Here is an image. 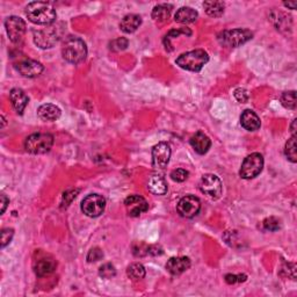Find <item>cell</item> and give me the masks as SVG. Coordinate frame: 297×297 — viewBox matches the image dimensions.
I'll return each instance as SVG.
<instances>
[{"mask_svg":"<svg viewBox=\"0 0 297 297\" xmlns=\"http://www.w3.org/2000/svg\"><path fill=\"white\" fill-rule=\"evenodd\" d=\"M16 71L26 78H36L43 72V65L37 60L25 58L15 64Z\"/></svg>","mask_w":297,"mask_h":297,"instance_id":"13","label":"cell"},{"mask_svg":"<svg viewBox=\"0 0 297 297\" xmlns=\"http://www.w3.org/2000/svg\"><path fill=\"white\" fill-rule=\"evenodd\" d=\"M5 28L10 40L17 45L21 43L26 34V23L19 16H10L5 21Z\"/></svg>","mask_w":297,"mask_h":297,"instance_id":"10","label":"cell"},{"mask_svg":"<svg viewBox=\"0 0 297 297\" xmlns=\"http://www.w3.org/2000/svg\"><path fill=\"white\" fill-rule=\"evenodd\" d=\"M203 7L209 16L218 17L224 13L225 5L223 2H204Z\"/></svg>","mask_w":297,"mask_h":297,"instance_id":"25","label":"cell"},{"mask_svg":"<svg viewBox=\"0 0 297 297\" xmlns=\"http://www.w3.org/2000/svg\"><path fill=\"white\" fill-rule=\"evenodd\" d=\"M264 229L267 231H278L281 228V222L277 217H268L263 222Z\"/></svg>","mask_w":297,"mask_h":297,"instance_id":"30","label":"cell"},{"mask_svg":"<svg viewBox=\"0 0 297 297\" xmlns=\"http://www.w3.org/2000/svg\"><path fill=\"white\" fill-rule=\"evenodd\" d=\"M283 5H285V6H286V7H288V8H290V10H296V7H297V3H296V2L283 3Z\"/></svg>","mask_w":297,"mask_h":297,"instance_id":"42","label":"cell"},{"mask_svg":"<svg viewBox=\"0 0 297 297\" xmlns=\"http://www.w3.org/2000/svg\"><path fill=\"white\" fill-rule=\"evenodd\" d=\"M126 274L133 280H141V279L145 277V268H144L142 264H132L126 269Z\"/></svg>","mask_w":297,"mask_h":297,"instance_id":"27","label":"cell"},{"mask_svg":"<svg viewBox=\"0 0 297 297\" xmlns=\"http://www.w3.org/2000/svg\"><path fill=\"white\" fill-rule=\"evenodd\" d=\"M106 208V200L102 195L90 194L82 200L81 210L89 217H99Z\"/></svg>","mask_w":297,"mask_h":297,"instance_id":"8","label":"cell"},{"mask_svg":"<svg viewBox=\"0 0 297 297\" xmlns=\"http://www.w3.org/2000/svg\"><path fill=\"white\" fill-rule=\"evenodd\" d=\"M190 267V260L187 257L171 258L166 264V269L172 275H180Z\"/></svg>","mask_w":297,"mask_h":297,"instance_id":"15","label":"cell"},{"mask_svg":"<svg viewBox=\"0 0 297 297\" xmlns=\"http://www.w3.org/2000/svg\"><path fill=\"white\" fill-rule=\"evenodd\" d=\"M209 55L202 49L192 50L179 56L176 63L181 69L192 72H199L208 63Z\"/></svg>","mask_w":297,"mask_h":297,"instance_id":"3","label":"cell"},{"mask_svg":"<svg viewBox=\"0 0 297 297\" xmlns=\"http://www.w3.org/2000/svg\"><path fill=\"white\" fill-rule=\"evenodd\" d=\"M26 15L28 20L36 25H51L57 17L55 8L50 4L42 2L30 3L26 7Z\"/></svg>","mask_w":297,"mask_h":297,"instance_id":"1","label":"cell"},{"mask_svg":"<svg viewBox=\"0 0 297 297\" xmlns=\"http://www.w3.org/2000/svg\"><path fill=\"white\" fill-rule=\"evenodd\" d=\"M13 236H14V230L13 229H4L2 231V236H0V242H2V247L4 248L12 242Z\"/></svg>","mask_w":297,"mask_h":297,"instance_id":"33","label":"cell"},{"mask_svg":"<svg viewBox=\"0 0 297 297\" xmlns=\"http://www.w3.org/2000/svg\"><path fill=\"white\" fill-rule=\"evenodd\" d=\"M234 95H235V98L242 103L247 102L248 99H250V94H248V92L245 89H237L235 91Z\"/></svg>","mask_w":297,"mask_h":297,"instance_id":"39","label":"cell"},{"mask_svg":"<svg viewBox=\"0 0 297 297\" xmlns=\"http://www.w3.org/2000/svg\"><path fill=\"white\" fill-rule=\"evenodd\" d=\"M56 267H57V263L52 258H42L35 265V273L37 277L43 278L54 273Z\"/></svg>","mask_w":297,"mask_h":297,"instance_id":"21","label":"cell"},{"mask_svg":"<svg viewBox=\"0 0 297 297\" xmlns=\"http://www.w3.org/2000/svg\"><path fill=\"white\" fill-rule=\"evenodd\" d=\"M190 145L193 146L196 154L206 155L211 146V141L206 134L199 132L190 138Z\"/></svg>","mask_w":297,"mask_h":297,"instance_id":"17","label":"cell"},{"mask_svg":"<svg viewBox=\"0 0 297 297\" xmlns=\"http://www.w3.org/2000/svg\"><path fill=\"white\" fill-rule=\"evenodd\" d=\"M200 189L210 199L216 200L222 195V181L215 174H204L200 180Z\"/></svg>","mask_w":297,"mask_h":297,"instance_id":"9","label":"cell"},{"mask_svg":"<svg viewBox=\"0 0 297 297\" xmlns=\"http://www.w3.org/2000/svg\"><path fill=\"white\" fill-rule=\"evenodd\" d=\"M146 185L148 192L155 195H164L167 192V183L160 174H151Z\"/></svg>","mask_w":297,"mask_h":297,"instance_id":"18","label":"cell"},{"mask_svg":"<svg viewBox=\"0 0 297 297\" xmlns=\"http://www.w3.org/2000/svg\"><path fill=\"white\" fill-rule=\"evenodd\" d=\"M133 250H134V254L136 257H144L148 254V245H146V244H144L142 242L135 243L133 246Z\"/></svg>","mask_w":297,"mask_h":297,"instance_id":"35","label":"cell"},{"mask_svg":"<svg viewBox=\"0 0 297 297\" xmlns=\"http://www.w3.org/2000/svg\"><path fill=\"white\" fill-rule=\"evenodd\" d=\"M8 202H10V200H8L7 198H6V195H2V214H4L5 213V210H6V207H7V204H8Z\"/></svg>","mask_w":297,"mask_h":297,"instance_id":"41","label":"cell"},{"mask_svg":"<svg viewBox=\"0 0 297 297\" xmlns=\"http://www.w3.org/2000/svg\"><path fill=\"white\" fill-rule=\"evenodd\" d=\"M10 100L12 102L13 108L15 109L17 114L23 115L26 107L29 102V99L27 97V94L21 89H13L10 92Z\"/></svg>","mask_w":297,"mask_h":297,"instance_id":"16","label":"cell"},{"mask_svg":"<svg viewBox=\"0 0 297 297\" xmlns=\"http://www.w3.org/2000/svg\"><path fill=\"white\" fill-rule=\"evenodd\" d=\"M188 176H189L188 171H186V169H183V168H177V169H174V171H172V173H171L172 180L177 181V182L186 181Z\"/></svg>","mask_w":297,"mask_h":297,"instance_id":"32","label":"cell"},{"mask_svg":"<svg viewBox=\"0 0 297 297\" xmlns=\"http://www.w3.org/2000/svg\"><path fill=\"white\" fill-rule=\"evenodd\" d=\"M128 45H129V41L126 40L125 37H119V38H116V40L111 42L109 48H111V50L113 51H122L128 48Z\"/></svg>","mask_w":297,"mask_h":297,"instance_id":"31","label":"cell"},{"mask_svg":"<svg viewBox=\"0 0 297 297\" xmlns=\"http://www.w3.org/2000/svg\"><path fill=\"white\" fill-rule=\"evenodd\" d=\"M264 167V157L258 152L251 154L244 159L240 167L239 176L243 179H253L259 176Z\"/></svg>","mask_w":297,"mask_h":297,"instance_id":"7","label":"cell"},{"mask_svg":"<svg viewBox=\"0 0 297 297\" xmlns=\"http://www.w3.org/2000/svg\"><path fill=\"white\" fill-rule=\"evenodd\" d=\"M201 209L200 200L194 195H186L179 201L177 204V210L179 215L185 218H192L199 214Z\"/></svg>","mask_w":297,"mask_h":297,"instance_id":"12","label":"cell"},{"mask_svg":"<svg viewBox=\"0 0 297 297\" xmlns=\"http://www.w3.org/2000/svg\"><path fill=\"white\" fill-rule=\"evenodd\" d=\"M240 124L247 132H256V130L260 128L261 122L259 116L254 112L251 111V109H246V111L243 112L242 116H240Z\"/></svg>","mask_w":297,"mask_h":297,"instance_id":"19","label":"cell"},{"mask_svg":"<svg viewBox=\"0 0 297 297\" xmlns=\"http://www.w3.org/2000/svg\"><path fill=\"white\" fill-rule=\"evenodd\" d=\"M148 254L151 256H160L163 254V250L160 246H148Z\"/></svg>","mask_w":297,"mask_h":297,"instance_id":"40","label":"cell"},{"mask_svg":"<svg viewBox=\"0 0 297 297\" xmlns=\"http://www.w3.org/2000/svg\"><path fill=\"white\" fill-rule=\"evenodd\" d=\"M296 122L297 120H292V123L290 125V130H291V134H292V136H296Z\"/></svg>","mask_w":297,"mask_h":297,"instance_id":"43","label":"cell"},{"mask_svg":"<svg viewBox=\"0 0 297 297\" xmlns=\"http://www.w3.org/2000/svg\"><path fill=\"white\" fill-rule=\"evenodd\" d=\"M124 206L130 216L138 217L143 213L147 211L148 203L146 200L139 195H130L124 200Z\"/></svg>","mask_w":297,"mask_h":297,"instance_id":"14","label":"cell"},{"mask_svg":"<svg viewBox=\"0 0 297 297\" xmlns=\"http://www.w3.org/2000/svg\"><path fill=\"white\" fill-rule=\"evenodd\" d=\"M34 42L42 49H50L57 45L62 36V28L58 25H49L46 28L37 29L33 32Z\"/></svg>","mask_w":297,"mask_h":297,"instance_id":"4","label":"cell"},{"mask_svg":"<svg viewBox=\"0 0 297 297\" xmlns=\"http://www.w3.org/2000/svg\"><path fill=\"white\" fill-rule=\"evenodd\" d=\"M253 37V33L248 29L237 28L231 30H223L217 35V41L223 47L228 48H237L244 45L251 40Z\"/></svg>","mask_w":297,"mask_h":297,"instance_id":"6","label":"cell"},{"mask_svg":"<svg viewBox=\"0 0 297 297\" xmlns=\"http://www.w3.org/2000/svg\"><path fill=\"white\" fill-rule=\"evenodd\" d=\"M247 277L245 274H239V275H235V274H228L225 275V281L229 285H235L237 282H245Z\"/></svg>","mask_w":297,"mask_h":297,"instance_id":"37","label":"cell"},{"mask_svg":"<svg viewBox=\"0 0 297 297\" xmlns=\"http://www.w3.org/2000/svg\"><path fill=\"white\" fill-rule=\"evenodd\" d=\"M99 275L103 279H112L116 275V269L114 265L112 264H104L99 268Z\"/></svg>","mask_w":297,"mask_h":297,"instance_id":"29","label":"cell"},{"mask_svg":"<svg viewBox=\"0 0 297 297\" xmlns=\"http://www.w3.org/2000/svg\"><path fill=\"white\" fill-rule=\"evenodd\" d=\"M142 25V17L137 14H128L121 20L120 28L123 33L130 34L136 32Z\"/></svg>","mask_w":297,"mask_h":297,"instance_id":"22","label":"cell"},{"mask_svg":"<svg viewBox=\"0 0 297 297\" xmlns=\"http://www.w3.org/2000/svg\"><path fill=\"white\" fill-rule=\"evenodd\" d=\"M60 114H62V111L55 104L52 103H45L40 106V108L37 109V115L42 121H56L58 120L60 117Z\"/></svg>","mask_w":297,"mask_h":297,"instance_id":"20","label":"cell"},{"mask_svg":"<svg viewBox=\"0 0 297 297\" xmlns=\"http://www.w3.org/2000/svg\"><path fill=\"white\" fill-rule=\"evenodd\" d=\"M79 193V189H70L68 192H65L63 194V204L65 207H68L70 203L72 202V200L77 198V194Z\"/></svg>","mask_w":297,"mask_h":297,"instance_id":"38","label":"cell"},{"mask_svg":"<svg viewBox=\"0 0 297 297\" xmlns=\"http://www.w3.org/2000/svg\"><path fill=\"white\" fill-rule=\"evenodd\" d=\"M199 17V13L192 7H181L177 11L174 20L179 24H192L195 23Z\"/></svg>","mask_w":297,"mask_h":297,"instance_id":"23","label":"cell"},{"mask_svg":"<svg viewBox=\"0 0 297 297\" xmlns=\"http://www.w3.org/2000/svg\"><path fill=\"white\" fill-rule=\"evenodd\" d=\"M172 6L167 5V4H160V5H157L152 10V19L158 21V23H164V21L168 20V17L171 16L172 12Z\"/></svg>","mask_w":297,"mask_h":297,"instance_id":"24","label":"cell"},{"mask_svg":"<svg viewBox=\"0 0 297 297\" xmlns=\"http://www.w3.org/2000/svg\"><path fill=\"white\" fill-rule=\"evenodd\" d=\"M171 158V146L168 143L160 142L152 148V166L156 169H165Z\"/></svg>","mask_w":297,"mask_h":297,"instance_id":"11","label":"cell"},{"mask_svg":"<svg viewBox=\"0 0 297 297\" xmlns=\"http://www.w3.org/2000/svg\"><path fill=\"white\" fill-rule=\"evenodd\" d=\"M297 145H296V136H291V138L288 139L285 147V155L288 160H290L291 163H296L297 161Z\"/></svg>","mask_w":297,"mask_h":297,"instance_id":"26","label":"cell"},{"mask_svg":"<svg viewBox=\"0 0 297 297\" xmlns=\"http://www.w3.org/2000/svg\"><path fill=\"white\" fill-rule=\"evenodd\" d=\"M102 258H103L102 251L100 250L99 247H94L92 248L89 252V254H87V261H89V263H97V261L101 260Z\"/></svg>","mask_w":297,"mask_h":297,"instance_id":"36","label":"cell"},{"mask_svg":"<svg viewBox=\"0 0 297 297\" xmlns=\"http://www.w3.org/2000/svg\"><path fill=\"white\" fill-rule=\"evenodd\" d=\"M281 102L283 104V107H286L288 109H295L297 104L296 92L295 91L285 92L281 97Z\"/></svg>","mask_w":297,"mask_h":297,"instance_id":"28","label":"cell"},{"mask_svg":"<svg viewBox=\"0 0 297 297\" xmlns=\"http://www.w3.org/2000/svg\"><path fill=\"white\" fill-rule=\"evenodd\" d=\"M62 55L67 62L79 64L82 60H85L87 56L86 43L80 37L69 36L63 42Z\"/></svg>","mask_w":297,"mask_h":297,"instance_id":"2","label":"cell"},{"mask_svg":"<svg viewBox=\"0 0 297 297\" xmlns=\"http://www.w3.org/2000/svg\"><path fill=\"white\" fill-rule=\"evenodd\" d=\"M187 35V36H190L192 35V30L188 29V28H178V29H172V30H169V33L166 35L164 40H167L169 41L171 38H174V37H178L179 35Z\"/></svg>","mask_w":297,"mask_h":297,"instance_id":"34","label":"cell"},{"mask_svg":"<svg viewBox=\"0 0 297 297\" xmlns=\"http://www.w3.org/2000/svg\"><path fill=\"white\" fill-rule=\"evenodd\" d=\"M54 145V136L50 134H33L26 138L25 148L32 155H43L51 150Z\"/></svg>","mask_w":297,"mask_h":297,"instance_id":"5","label":"cell"}]
</instances>
